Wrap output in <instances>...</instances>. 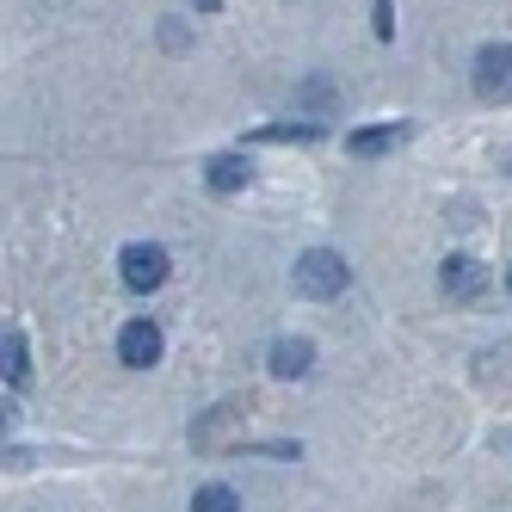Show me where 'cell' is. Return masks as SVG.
<instances>
[{
	"instance_id": "6da1fadb",
	"label": "cell",
	"mask_w": 512,
	"mask_h": 512,
	"mask_svg": "<svg viewBox=\"0 0 512 512\" xmlns=\"http://www.w3.org/2000/svg\"><path fill=\"white\" fill-rule=\"evenodd\" d=\"M290 278H297L303 297H340V290H346V260H340L334 247H309Z\"/></svg>"
},
{
	"instance_id": "7a4b0ae2",
	"label": "cell",
	"mask_w": 512,
	"mask_h": 512,
	"mask_svg": "<svg viewBox=\"0 0 512 512\" xmlns=\"http://www.w3.org/2000/svg\"><path fill=\"white\" fill-rule=\"evenodd\" d=\"M167 247H155V241H130L124 253H118V272H124V284L130 290H161L167 284Z\"/></svg>"
},
{
	"instance_id": "3957f363",
	"label": "cell",
	"mask_w": 512,
	"mask_h": 512,
	"mask_svg": "<svg viewBox=\"0 0 512 512\" xmlns=\"http://www.w3.org/2000/svg\"><path fill=\"white\" fill-rule=\"evenodd\" d=\"M475 93H482V99H506L512 93V50L506 44H482V50H475Z\"/></svg>"
},
{
	"instance_id": "277c9868",
	"label": "cell",
	"mask_w": 512,
	"mask_h": 512,
	"mask_svg": "<svg viewBox=\"0 0 512 512\" xmlns=\"http://www.w3.org/2000/svg\"><path fill=\"white\" fill-rule=\"evenodd\" d=\"M118 358L130 364V371H149V364H161V327L142 315V321H130L124 334H118Z\"/></svg>"
},
{
	"instance_id": "5b68a950",
	"label": "cell",
	"mask_w": 512,
	"mask_h": 512,
	"mask_svg": "<svg viewBox=\"0 0 512 512\" xmlns=\"http://www.w3.org/2000/svg\"><path fill=\"white\" fill-rule=\"evenodd\" d=\"M401 136H408V130H401V124H377V130H352V136H346V155H358V161H371V155L395 149Z\"/></svg>"
},
{
	"instance_id": "8992f818",
	"label": "cell",
	"mask_w": 512,
	"mask_h": 512,
	"mask_svg": "<svg viewBox=\"0 0 512 512\" xmlns=\"http://www.w3.org/2000/svg\"><path fill=\"white\" fill-rule=\"evenodd\" d=\"M309 364H315L309 340H272V371L278 377H309Z\"/></svg>"
},
{
	"instance_id": "52a82bcc",
	"label": "cell",
	"mask_w": 512,
	"mask_h": 512,
	"mask_svg": "<svg viewBox=\"0 0 512 512\" xmlns=\"http://www.w3.org/2000/svg\"><path fill=\"white\" fill-rule=\"evenodd\" d=\"M482 284H488V272L475 266L469 253H451V260H445V290H451V297H475Z\"/></svg>"
},
{
	"instance_id": "ba28073f",
	"label": "cell",
	"mask_w": 512,
	"mask_h": 512,
	"mask_svg": "<svg viewBox=\"0 0 512 512\" xmlns=\"http://www.w3.org/2000/svg\"><path fill=\"white\" fill-rule=\"evenodd\" d=\"M204 179H210V192H241L247 186V161L241 155H210L204 161Z\"/></svg>"
},
{
	"instance_id": "9c48e42d",
	"label": "cell",
	"mask_w": 512,
	"mask_h": 512,
	"mask_svg": "<svg viewBox=\"0 0 512 512\" xmlns=\"http://www.w3.org/2000/svg\"><path fill=\"white\" fill-rule=\"evenodd\" d=\"M0 377H7V383H25V377H31L25 334H0Z\"/></svg>"
},
{
	"instance_id": "30bf717a",
	"label": "cell",
	"mask_w": 512,
	"mask_h": 512,
	"mask_svg": "<svg viewBox=\"0 0 512 512\" xmlns=\"http://www.w3.org/2000/svg\"><path fill=\"white\" fill-rule=\"evenodd\" d=\"M192 512H241V500H235V488L210 482V488H198V494H192Z\"/></svg>"
},
{
	"instance_id": "8fae6325",
	"label": "cell",
	"mask_w": 512,
	"mask_h": 512,
	"mask_svg": "<svg viewBox=\"0 0 512 512\" xmlns=\"http://www.w3.org/2000/svg\"><path fill=\"white\" fill-rule=\"evenodd\" d=\"M321 124H266V130H253V142H315Z\"/></svg>"
},
{
	"instance_id": "7c38bea8",
	"label": "cell",
	"mask_w": 512,
	"mask_h": 512,
	"mask_svg": "<svg viewBox=\"0 0 512 512\" xmlns=\"http://www.w3.org/2000/svg\"><path fill=\"white\" fill-rule=\"evenodd\" d=\"M377 38H395V7L389 0H377Z\"/></svg>"
},
{
	"instance_id": "4fadbf2b",
	"label": "cell",
	"mask_w": 512,
	"mask_h": 512,
	"mask_svg": "<svg viewBox=\"0 0 512 512\" xmlns=\"http://www.w3.org/2000/svg\"><path fill=\"white\" fill-rule=\"evenodd\" d=\"M13 420H19V408H13V401H0V432H7Z\"/></svg>"
},
{
	"instance_id": "5bb4252c",
	"label": "cell",
	"mask_w": 512,
	"mask_h": 512,
	"mask_svg": "<svg viewBox=\"0 0 512 512\" xmlns=\"http://www.w3.org/2000/svg\"><path fill=\"white\" fill-rule=\"evenodd\" d=\"M192 7H198V13H216V7H223V0H192Z\"/></svg>"
},
{
	"instance_id": "9a60e30c",
	"label": "cell",
	"mask_w": 512,
	"mask_h": 512,
	"mask_svg": "<svg viewBox=\"0 0 512 512\" xmlns=\"http://www.w3.org/2000/svg\"><path fill=\"white\" fill-rule=\"evenodd\" d=\"M506 290H512V266H506Z\"/></svg>"
}]
</instances>
